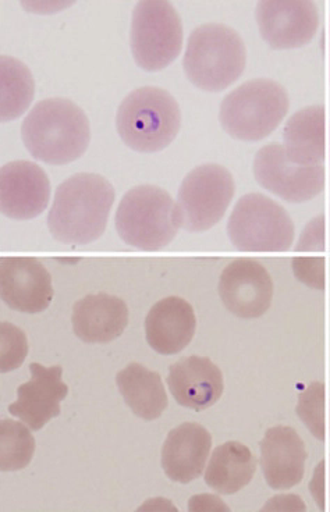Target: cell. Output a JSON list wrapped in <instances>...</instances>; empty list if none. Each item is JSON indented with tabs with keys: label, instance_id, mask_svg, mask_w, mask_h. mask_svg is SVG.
Wrapping results in <instances>:
<instances>
[{
	"label": "cell",
	"instance_id": "23",
	"mask_svg": "<svg viewBox=\"0 0 330 512\" xmlns=\"http://www.w3.org/2000/svg\"><path fill=\"white\" fill-rule=\"evenodd\" d=\"M257 465V457L246 444L223 443L211 455L205 472V483L216 493L230 496L250 485L257 472Z\"/></svg>",
	"mask_w": 330,
	"mask_h": 512
},
{
	"label": "cell",
	"instance_id": "29",
	"mask_svg": "<svg viewBox=\"0 0 330 512\" xmlns=\"http://www.w3.org/2000/svg\"><path fill=\"white\" fill-rule=\"evenodd\" d=\"M310 490L319 510L330 512V454L315 468Z\"/></svg>",
	"mask_w": 330,
	"mask_h": 512
},
{
	"label": "cell",
	"instance_id": "10",
	"mask_svg": "<svg viewBox=\"0 0 330 512\" xmlns=\"http://www.w3.org/2000/svg\"><path fill=\"white\" fill-rule=\"evenodd\" d=\"M254 176L259 186L292 204H304L325 188V167L301 166L287 158L285 147L269 144L254 159Z\"/></svg>",
	"mask_w": 330,
	"mask_h": 512
},
{
	"label": "cell",
	"instance_id": "6",
	"mask_svg": "<svg viewBox=\"0 0 330 512\" xmlns=\"http://www.w3.org/2000/svg\"><path fill=\"white\" fill-rule=\"evenodd\" d=\"M289 95L272 80L247 81L223 99L220 123L230 137L261 141L278 128L289 112Z\"/></svg>",
	"mask_w": 330,
	"mask_h": 512
},
{
	"label": "cell",
	"instance_id": "14",
	"mask_svg": "<svg viewBox=\"0 0 330 512\" xmlns=\"http://www.w3.org/2000/svg\"><path fill=\"white\" fill-rule=\"evenodd\" d=\"M0 294L13 311L41 314L53 300L51 273L35 258H3L0 261Z\"/></svg>",
	"mask_w": 330,
	"mask_h": 512
},
{
	"label": "cell",
	"instance_id": "9",
	"mask_svg": "<svg viewBox=\"0 0 330 512\" xmlns=\"http://www.w3.org/2000/svg\"><path fill=\"white\" fill-rule=\"evenodd\" d=\"M234 180L226 167L208 163L187 174L177 195L180 226L204 233L222 220L234 197Z\"/></svg>",
	"mask_w": 330,
	"mask_h": 512
},
{
	"label": "cell",
	"instance_id": "8",
	"mask_svg": "<svg viewBox=\"0 0 330 512\" xmlns=\"http://www.w3.org/2000/svg\"><path fill=\"white\" fill-rule=\"evenodd\" d=\"M183 48V24L175 6L166 0H143L133 10L131 52L138 67L161 71Z\"/></svg>",
	"mask_w": 330,
	"mask_h": 512
},
{
	"label": "cell",
	"instance_id": "18",
	"mask_svg": "<svg viewBox=\"0 0 330 512\" xmlns=\"http://www.w3.org/2000/svg\"><path fill=\"white\" fill-rule=\"evenodd\" d=\"M212 436L200 423L186 422L170 430L162 447V468L173 482L200 478L211 453Z\"/></svg>",
	"mask_w": 330,
	"mask_h": 512
},
{
	"label": "cell",
	"instance_id": "16",
	"mask_svg": "<svg viewBox=\"0 0 330 512\" xmlns=\"http://www.w3.org/2000/svg\"><path fill=\"white\" fill-rule=\"evenodd\" d=\"M261 447V467L273 490H289L304 478L307 450L303 439L290 426L266 430Z\"/></svg>",
	"mask_w": 330,
	"mask_h": 512
},
{
	"label": "cell",
	"instance_id": "5",
	"mask_svg": "<svg viewBox=\"0 0 330 512\" xmlns=\"http://www.w3.org/2000/svg\"><path fill=\"white\" fill-rule=\"evenodd\" d=\"M115 226L124 243L141 251L168 247L182 227L169 192L149 184L126 192L116 211Z\"/></svg>",
	"mask_w": 330,
	"mask_h": 512
},
{
	"label": "cell",
	"instance_id": "19",
	"mask_svg": "<svg viewBox=\"0 0 330 512\" xmlns=\"http://www.w3.org/2000/svg\"><path fill=\"white\" fill-rule=\"evenodd\" d=\"M197 318L193 307L180 297L156 302L145 318L149 347L161 355H176L194 339Z\"/></svg>",
	"mask_w": 330,
	"mask_h": 512
},
{
	"label": "cell",
	"instance_id": "21",
	"mask_svg": "<svg viewBox=\"0 0 330 512\" xmlns=\"http://www.w3.org/2000/svg\"><path fill=\"white\" fill-rule=\"evenodd\" d=\"M287 158L301 166L325 160V108L310 106L294 113L283 130Z\"/></svg>",
	"mask_w": 330,
	"mask_h": 512
},
{
	"label": "cell",
	"instance_id": "25",
	"mask_svg": "<svg viewBox=\"0 0 330 512\" xmlns=\"http://www.w3.org/2000/svg\"><path fill=\"white\" fill-rule=\"evenodd\" d=\"M35 439L26 423L3 419L0 422V469L16 472L33 461Z\"/></svg>",
	"mask_w": 330,
	"mask_h": 512
},
{
	"label": "cell",
	"instance_id": "12",
	"mask_svg": "<svg viewBox=\"0 0 330 512\" xmlns=\"http://www.w3.org/2000/svg\"><path fill=\"white\" fill-rule=\"evenodd\" d=\"M219 295L233 315L255 319L271 308L273 283L268 270L254 259H236L219 280Z\"/></svg>",
	"mask_w": 330,
	"mask_h": 512
},
{
	"label": "cell",
	"instance_id": "11",
	"mask_svg": "<svg viewBox=\"0 0 330 512\" xmlns=\"http://www.w3.org/2000/svg\"><path fill=\"white\" fill-rule=\"evenodd\" d=\"M255 17L261 37L273 49L310 44L319 24L317 5L310 0H262Z\"/></svg>",
	"mask_w": 330,
	"mask_h": 512
},
{
	"label": "cell",
	"instance_id": "30",
	"mask_svg": "<svg viewBox=\"0 0 330 512\" xmlns=\"http://www.w3.org/2000/svg\"><path fill=\"white\" fill-rule=\"evenodd\" d=\"M305 511L303 500L300 497L292 496V494H286V496H276L269 500L262 511Z\"/></svg>",
	"mask_w": 330,
	"mask_h": 512
},
{
	"label": "cell",
	"instance_id": "24",
	"mask_svg": "<svg viewBox=\"0 0 330 512\" xmlns=\"http://www.w3.org/2000/svg\"><path fill=\"white\" fill-rule=\"evenodd\" d=\"M35 83L30 69L12 58L0 56V117L2 122L19 119L34 101Z\"/></svg>",
	"mask_w": 330,
	"mask_h": 512
},
{
	"label": "cell",
	"instance_id": "27",
	"mask_svg": "<svg viewBox=\"0 0 330 512\" xmlns=\"http://www.w3.org/2000/svg\"><path fill=\"white\" fill-rule=\"evenodd\" d=\"M28 340L20 327L9 322L0 323V371H16L26 361Z\"/></svg>",
	"mask_w": 330,
	"mask_h": 512
},
{
	"label": "cell",
	"instance_id": "4",
	"mask_svg": "<svg viewBox=\"0 0 330 512\" xmlns=\"http://www.w3.org/2000/svg\"><path fill=\"white\" fill-rule=\"evenodd\" d=\"M246 62V45L233 28L205 24L191 32L183 66L195 87L220 92L239 80Z\"/></svg>",
	"mask_w": 330,
	"mask_h": 512
},
{
	"label": "cell",
	"instance_id": "28",
	"mask_svg": "<svg viewBox=\"0 0 330 512\" xmlns=\"http://www.w3.org/2000/svg\"><path fill=\"white\" fill-rule=\"evenodd\" d=\"M324 259L298 258L293 261L294 275L307 286L324 290L325 288Z\"/></svg>",
	"mask_w": 330,
	"mask_h": 512
},
{
	"label": "cell",
	"instance_id": "15",
	"mask_svg": "<svg viewBox=\"0 0 330 512\" xmlns=\"http://www.w3.org/2000/svg\"><path fill=\"white\" fill-rule=\"evenodd\" d=\"M30 371V382L21 384L17 389V401L9 405V412L38 432L60 415V403L69 394V387L63 383L60 365L48 368L34 362Z\"/></svg>",
	"mask_w": 330,
	"mask_h": 512
},
{
	"label": "cell",
	"instance_id": "31",
	"mask_svg": "<svg viewBox=\"0 0 330 512\" xmlns=\"http://www.w3.org/2000/svg\"><path fill=\"white\" fill-rule=\"evenodd\" d=\"M329 41H330V26H329ZM329 66H330V59H329ZM330 80V78H329Z\"/></svg>",
	"mask_w": 330,
	"mask_h": 512
},
{
	"label": "cell",
	"instance_id": "26",
	"mask_svg": "<svg viewBox=\"0 0 330 512\" xmlns=\"http://www.w3.org/2000/svg\"><path fill=\"white\" fill-rule=\"evenodd\" d=\"M296 412L317 439L324 442L330 437V400L326 397L324 383H311L307 389L301 391Z\"/></svg>",
	"mask_w": 330,
	"mask_h": 512
},
{
	"label": "cell",
	"instance_id": "22",
	"mask_svg": "<svg viewBox=\"0 0 330 512\" xmlns=\"http://www.w3.org/2000/svg\"><path fill=\"white\" fill-rule=\"evenodd\" d=\"M116 384L130 410L144 421L161 418L168 408L169 400L161 375L149 371L144 365L137 362L127 365L117 373Z\"/></svg>",
	"mask_w": 330,
	"mask_h": 512
},
{
	"label": "cell",
	"instance_id": "1",
	"mask_svg": "<svg viewBox=\"0 0 330 512\" xmlns=\"http://www.w3.org/2000/svg\"><path fill=\"white\" fill-rule=\"evenodd\" d=\"M116 192L101 174L77 173L58 187L48 227L59 243L87 245L105 233Z\"/></svg>",
	"mask_w": 330,
	"mask_h": 512
},
{
	"label": "cell",
	"instance_id": "7",
	"mask_svg": "<svg viewBox=\"0 0 330 512\" xmlns=\"http://www.w3.org/2000/svg\"><path fill=\"white\" fill-rule=\"evenodd\" d=\"M227 234L239 251L286 252L294 243L296 230L278 202L262 194H247L234 206Z\"/></svg>",
	"mask_w": 330,
	"mask_h": 512
},
{
	"label": "cell",
	"instance_id": "17",
	"mask_svg": "<svg viewBox=\"0 0 330 512\" xmlns=\"http://www.w3.org/2000/svg\"><path fill=\"white\" fill-rule=\"evenodd\" d=\"M168 386L177 403L194 411L208 410L218 403L225 390L219 366L198 355L170 365Z\"/></svg>",
	"mask_w": 330,
	"mask_h": 512
},
{
	"label": "cell",
	"instance_id": "3",
	"mask_svg": "<svg viewBox=\"0 0 330 512\" xmlns=\"http://www.w3.org/2000/svg\"><path fill=\"white\" fill-rule=\"evenodd\" d=\"M182 126L179 103L168 91L143 87L131 92L116 113V128L127 147L141 154L168 148Z\"/></svg>",
	"mask_w": 330,
	"mask_h": 512
},
{
	"label": "cell",
	"instance_id": "13",
	"mask_svg": "<svg viewBox=\"0 0 330 512\" xmlns=\"http://www.w3.org/2000/svg\"><path fill=\"white\" fill-rule=\"evenodd\" d=\"M51 183L37 163L14 160L0 169V209L14 220L37 218L48 208Z\"/></svg>",
	"mask_w": 330,
	"mask_h": 512
},
{
	"label": "cell",
	"instance_id": "2",
	"mask_svg": "<svg viewBox=\"0 0 330 512\" xmlns=\"http://www.w3.org/2000/svg\"><path fill=\"white\" fill-rule=\"evenodd\" d=\"M21 138L27 151L46 165H69L80 159L91 140V127L84 110L63 98L38 102L28 113Z\"/></svg>",
	"mask_w": 330,
	"mask_h": 512
},
{
	"label": "cell",
	"instance_id": "20",
	"mask_svg": "<svg viewBox=\"0 0 330 512\" xmlns=\"http://www.w3.org/2000/svg\"><path fill=\"white\" fill-rule=\"evenodd\" d=\"M72 323L74 334L84 343H110L129 325V308L115 295H87L74 304Z\"/></svg>",
	"mask_w": 330,
	"mask_h": 512
}]
</instances>
